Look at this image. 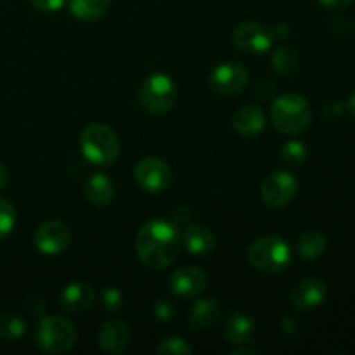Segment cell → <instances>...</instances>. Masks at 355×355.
<instances>
[{"mask_svg": "<svg viewBox=\"0 0 355 355\" xmlns=\"http://www.w3.org/2000/svg\"><path fill=\"white\" fill-rule=\"evenodd\" d=\"M179 232L166 220H151L141 227L135 238L137 257L149 269H163L175 260L179 253Z\"/></svg>", "mask_w": 355, "mask_h": 355, "instance_id": "6da1fadb", "label": "cell"}, {"mask_svg": "<svg viewBox=\"0 0 355 355\" xmlns=\"http://www.w3.org/2000/svg\"><path fill=\"white\" fill-rule=\"evenodd\" d=\"M270 120L281 134H302L312 121L311 104L298 94H284L274 101L270 107Z\"/></svg>", "mask_w": 355, "mask_h": 355, "instance_id": "7a4b0ae2", "label": "cell"}, {"mask_svg": "<svg viewBox=\"0 0 355 355\" xmlns=\"http://www.w3.org/2000/svg\"><path fill=\"white\" fill-rule=\"evenodd\" d=\"M248 260L257 270L266 274H281L290 267V246L276 236H266L253 241L248 248Z\"/></svg>", "mask_w": 355, "mask_h": 355, "instance_id": "3957f363", "label": "cell"}, {"mask_svg": "<svg viewBox=\"0 0 355 355\" xmlns=\"http://www.w3.org/2000/svg\"><path fill=\"white\" fill-rule=\"evenodd\" d=\"M83 156L94 165L106 166L116 162L120 155V141L106 125H90L80 137Z\"/></svg>", "mask_w": 355, "mask_h": 355, "instance_id": "277c9868", "label": "cell"}, {"mask_svg": "<svg viewBox=\"0 0 355 355\" xmlns=\"http://www.w3.org/2000/svg\"><path fill=\"white\" fill-rule=\"evenodd\" d=\"M38 347L49 354H62L76 343L78 333L71 321L59 315L42 318L35 331Z\"/></svg>", "mask_w": 355, "mask_h": 355, "instance_id": "5b68a950", "label": "cell"}, {"mask_svg": "<svg viewBox=\"0 0 355 355\" xmlns=\"http://www.w3.org/2000/svg\"><path fill=\"white\" fill-rule=\"evenodd\" d=\"M139 101L148 113L163 114L172 110L177 101V87L168 75L155 73L142 82Z\"/></svg>", "mask_w": 355, "mask_h": 355, "instance_id": "8992f818", "label": "cell"}, {"mask_svg": "<svg viewBox=\"0 0 355 355\" xmlns=\"http://www.w3.org/2000/svg\"><path fill=\"white\" fill-rule=\"evenodd\" d=\"M298 191V182L293 173L286 170H277L267 175L260 187V196L267 207L283 208L295 200Z\"/></svg>", "mask_w": 355, "mask_h": 355, "instance_id": "52a82bcc", "label": "cell"}, {"mask_svg": "<svg viewBox=\"0 0 355 355\" xmlns=\"http://www.w3.org/2000/svg\"><path fill=\"white\" fill-rule=\"evenodd\" d=\"M274 35L269 26L257 21H246L241 23L232 33V44L243 52L250 54H263L269 51L274 44Z\"/></svg>", "mask_w": 355, "mask_h": 355, "instance_id": "ba28073f", "label": "cell"}, {"mask_svg": "<svg viewBox=\"0 0 355 355\" xmlns=\"http://www.w3.org/2000/svg\"><path fill=\"white\" fill-rule=\"evenodd\" d=\"M134 177L139 186L148 193H162L172 182V172L163 159L149 156L135 165Z\"/></svg>", "mask_w": 355, "mask_h": 355, "instance_id": "9c48e42d", "label": "cell"}, {"mask_svg": "<svg viewBox=\"0 0 355 355\" xmlns=\"http://www.w3.org/2000/svg\"><path fill=\"white\" fill-rule=\"evenodd\" d=\"M248 83V69L238 61L222 62L211 71L210 87L220 96H234Z\"/></svg>", "mask_w": 355, "mask_h": 355, "instance_id": "30bf717a", "label": "cell"}, {"mask_svg": "<svg viewBox=\"0 0 355 355\" xmlns=\"http://www.w3.org/2000/svg\"><path fill=\"white\" fill-rule=\"evenodd\" d=\"M208 277L200 267L186 266L177 269L170 277V290L175 297L182 300H191L196 298L207 290Z\"/></svg>", "mask_w": 355, "mask_h": 355, "instance_id": "8fae6325", "label": "cell"}, {"mask_svg": "<svg viewBox=\"0 0 355 355\" xmlns=\"http://www.w3.org/2000/svg\"><path fill=\"white\" fill-rule=\"evenodd\" d=\"M69 227L61 220H47L35 232V246L44 255H58L69 245Z\"/></svg>", "mask_w": 355, "mask_h": 355, "instance_id": "7c38bea8", "label": "cell"}, {"mask_svg": "<svg viewBox=\"0 0 355 355\" xmlns=\"http://www.w3.org/2000/svg\"><path fill=\"white\" fill-rule=\"evenodd\" d=\"M326 293H328V286L324 281L307 277L291 286L290 293H288V302L291 307L298 309V311H307V309L321 305L324 302Z\"/></svg>", "mask_w": 355, "mask_h": 355, "instance_id": "4fadbf2b", "label": "cell"}, {"mask_svg": "<svg viewBox=\"0 0 355 355\" xmlns=\"http://www.w3.org/2000/svg\"><path fill=\"white\" fill-rule=\"evenodd\" d=\"M130 335V328H128V324L125 321H120V319L107 321L99 331L101 350H104L107 354L121 352V350H125L128 347Z\"/></svg>", "mask_w": 355, "mask_h": 355, "instance_id": "5bb4252c", "label": "cell"}, {"mask_svg": "<svg viewBox=\"0 0 355 355\" xmlns=\"http://www.w3.org/2000/svg\"><path fill=\"white\" fill-rule=\"evenodd\" d=\"M266 127V113L255 104L241 106L232 116V128L243 137H255Z\"/></svg>", "mask_w": 355, "mask_h": 355, "instance_id": "9a60e30c", "label": "cell"}, {"mask_svg": "<svg viewBox=\"0 0 355 355\" xmlns=\"http://www.w3.org/2000/svg\"><path fill=\"white\" fill-rule=\"evenodd\" d=\"M94 298H96V291L90 284L71 283L61 291L59 304L64 311L71 312V314H80L94 304Z\"/></svg>", "mask_w": 355, "mask_h": 355, "instance_id": "2e32d148", "label": "cell"}, {"mask_svg": "<svg viewBox=\"0 0 355 355\" xmlns=\"http://www.w3.org/2000/svg\"><path fill=\"white\" fill-rule=\"evenodd\" d=\"M222 336L231 345H246L255 336V322L246 314H232L225 319L224 328H222Z\"/></svg>", "mask_w": 355, "mask_h": 355, "instance_id": "e0dca14e", "label": "cell"}, {"mask_svg": "<svg viewBox=\"0 0 355 355\" xmlns=\"http://www.w3.org/2000/svg\"><path fill=\"white\" fill-rule=\"evenodd\" d=\"M222 305L215 298H200L193 304L187 314V324L193 329H205L220 319Z\"/></svg>", "mask_w": 355, "mask_h": 355, "instance_id": "ac0fdd59", "label": "cell"}, {"mask_svg": "<svg viewBox=\"0 0 355 355\" xmlns=\"http://www.w3.org/2000/svg\"><path fill=\"white\" fill-rule=\"evenodd\" d=\"M184 245L189 253L196 257H207L214 252L215 238L205 225L189 224L184 231Z\"/></svg>", "mask_w": 355, "mask_h": 355, "instance_id": "d6986e66", "label": "cell"}, {"mask_svg": "<svg viewBox=\"0 0 355 355\" xmlns=\"http://www.w3.org/2000/svg\"><path fill=\"white\" fill-rule=\"evenodd\" d=\"M85 196L96 207H107L114 198V184L104 173H96L85 184Z\"/></svg>", "mask_w": 355, "mask_h": 355, "instance_id": "ffe728a7", "label": "cell"}, {"mask_svg": "<svg viewBox=\"0 0 355 355\" xmlns=\"http://www.w3.org/2000/svg\"><path fill=\"white\" fill-rule=\"evenodd\" d=\"M111 0H69V10L82 21H94L110 10Z\"/></svg>", "mask_w": 355, "mask_h": 355, "instance_id": "44dd1931", "label": "cell"}, {"mask_svg": "<svg viewBox=\"0 0 355 355\" xmlns=\"http://www.w3.org/2000/svg\"><path fill=\"white\" fill-rule=\"evenodd\" d=\"M297 248L305 260H314L326 252V238L319 231H307L300 236Z\"/></svg>", "mask_w": 355, "mask_h": 355, "instance_id": "7402d4cb", "label": "cell"}, {"mask_svg": "<svg viewBox=\"0 0 355 355\" xmlns=\"http://www.w3.org/2000/svg\"><path fill=\"white\" fill-rule=\"evenodd\" d=\"M26 331V322L14 312H3L0 314V338L17 340Z\"/></svg>", "mask_w": 355, "mask_h": 355, "instance_id": "603a6c76", "label": "cell"}, {"mask_svg": "<svg viewBox=\"0 0 355 355\" xmlns=\"http://www.w3.org/2000/svg\"><path fill=\"white\" fill-rule=\"evenodd\" d=\"M298 66V54L293 47H279L272 54V68L281 75H291Z\"/></svg>", "mask_w": 355, "mask_h": 355, "instance_id": "cb8c5ba5", "label": "cell"}, {"mask_svg": "<svg viewBox=\"0 0 355 355\" xmlns=\"http://www.w3.org/2000/svg\"><path fill=\"white\" fill-rule=\"evenodd\" d=\"M281 158L286 165L290 166H298L305 162L307 158V149H305V144L300 141H290L283 146L281 149Z\"/></svg>", "mask_w": 355, "mask_h": 355, "instance_id": "d4e9b609", "label": "cell"}, {"mask_svg": "<svg viewBox=\"0 0 355 355\" xmlns=\"http://www.w3.org/2000/svg\"><path fill=\"white\" fill-rule=\"evenodd\" d=\"M193 349L189 347V343L180 336H170L156 347V354L159 355H189Z\"/></svg>", "mask_w": 355, "mask_h": 355, "instance_id": "484cf974", "label": "cell"}, {"mask_svg": "<svg viewBox=\"0 0 355 355\" xmlns=\"http://www.w3.org/2000/svg\"><path fill=\"white\" fill-rule=\"evenodd\" d=\"M16 224V210L12 203L0 198V241L10 234Z\"/></svg>", "mask_w": 355, "mask_h": 355, "instance_id": "4316f807", "label": "cell"}, {"mask_svg": "<svg viewBox=\"0 0 355 355\" xmlns=\"http://www.w3.org/2000/svg\"><path fill=\"white\" fill-rule=\"evenodd\" d=\"M103 307L104 311L111 312V314L120 311L123 307V295H121V291L116 290V288H106L103 293Z\"/></svg>", "mask_w": 355, "mask_h": 355, "instance_id": "83f0119b", "label": "cell"}, {"mask_svg": "<svg viewBox=\"0 0 355 355\" xmlns=\"http://www.w3.org/2000/svg\"><path fill=\"white\" fill-rule=\"evenodd\" d=\"M68 0H31L35 9L42 10V12H55V10L62 9V6Z\"/></svg>", "mask_w": 355, "mask_h": 355, "instance_id": "f1b7e54d", "label": "cell"}, {"mask_svg": "<svg viewBox=\"0 0 355 355\" xmlns=\"http://www.w3.org/2000/svg\"><path fill=\"white\" fill-rule=\"evenodd\" d=\"M24 305H26L30 314L33 315L45 314V300L42 297H38V295H30V297L26 298V302H24Z\"/></svg>", "mask_w": 355, "mask_h": 355, "instance_id": "f546056e", "label": "cell"}, {"mask_svg": "<svg viewBox=\"0 0 355 355\" xmlns=\"http://www.w3.org/2000/svg\"><path fill=\"white\" fill-rule=\"evenodd\" d=\"M172 312H173V307L166 298H162L155 307V314L159 321H168V319L172 318Z\"/></svg>", "mask_w": 355, "mask_h": 355, "instance_id": "4dcf8cb0", "label": "cell"}, {"mask_svg": "<svg viewBox=\"0 0 355 355\" xmlns=\"http://www.w3.org/2000/svg\"><path fill=\"white\" fill-rule=\"evenodd\" d=\"M352 2L354 0H319V3L329 10H343L347 9Z\"/></svg>", "mask_w": 355, "mask_h": 355, "instance_id": "1f68e13d", "label": "cell"}, {"mask_svg": "<svg viewBox=\"0 0 355 355\" xmlns=\"http://www.w3.org/2000/svg\"><path fill=\"white\" fill-rule=\"evenodd\" d=\"M270 30H272L274 38H286L288 35H290V28H288L284 23H277L276 26L270 28Z\"/></svg>", "mask_w": 355, "mask_h": 355, "instance_id": "d6a6232c", "label": "cell"}, {"mask_svg": "<svg viewBox=\"0 0 355 355\" xmlns=\"http://www.w3.org/2000/svg\"><path fill=\"white\" fill-rule=\"evenodd\" d=\"M7 182H9V170H7L6 166L0 163V189H2V187H6Z\"/></svg>", "mask_w": 355, "mask_h": 355, "instance_id": "836d02e7", "label": "cell"}, {"mask_svg": "<svg viewBox=\"0 0 355 355\" xmlns=\"http://www.w3.org/2000/svg\"><path fill=\"white\" fill-rule=\"evenodd\" d=\"M231 354L232 355H238V354H246V355H257L259 352H257V350H253V349H248V347H241V349H232L231 350Z\"/></svg>", "mask_w": 355, "mask_h": 355, "instance_id": "e575fe53", "label": "cell"}, {"mask_svg": "<svg viewBox=\"0 0 355 355\" xmlns=\"http://www.w3.org/2000/svg\"><path fill=\"white\" fill-rule=\"evenodd\" d=\"M347 106H349L350 114H352V116L355 118V94H352V96H350V99H349V103H347Z\"/></svg>", "mask_w": 355, "mask_h": 355, "instance_id": "d590c367", "label": "cell"}]
</instances>
